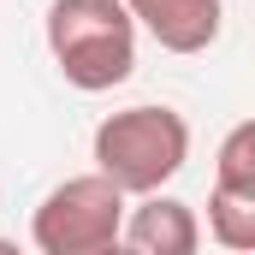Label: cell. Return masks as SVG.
Wrapping results in <instances>:
<instances>
[{"instance_id":"obj_1","label":"cell","mask_w":255,"mask_h":255,"mask_svg":"<svg viewBox=\"0 0 255 255\" xmlns=\"http://www.w3.org/2000/svg\"><path fill=\"white\" fill-rule=\"evenodd\" d=\"M42 36L60 77L83 95L119 89L136 71V18L125 0H54Z\"/></svg>"},{"instance_id":"obj_2","label":"cell","mask_w":255,"mask_h":255,"mask_svg":"<svg viewBox=\"0 0 255 255\" xmlns=\"http://www.w3.org/2000/svg\"><path fill=\"white\" fill-rule=\"evenodd\" d=\"M95 172H107L125 196H148V190H166L184 160H190V125L178 107H125V113H107L95 125Z\"/></svg>"},{"instance_id":"obj_4","label":"cell","mask_w":255,"mask_h":255,"mask_svg":"<svg viewBox=\"0 0 255 255\" xmlns=\"http://www.w3.org/2000/svg\"><path fill=\"white\" fill-rule=\"evenodd\" d=\"M119 244H130L136 255H196L202 244V226H196V208L178 196H136V208L125 202V226H119Z\"/></svg>"},{"instance_id":"obj_5","label":"cell","mask_w":255,"mask_h":255,"mask_svg":"<svg viewBox=\"0 0 255 255\" xmlns=\"http://www.w3.org/2000/svg\"><path fill=\"white\" fill-rule=\"evenodd\" d=\"M136 30H148L166 54H208L220 42V0H125Z\"/></svg>"},{"instance_id":"obj_3","label":"cell","mask_w":255,"mask_h":255,"mask_svg":"<svg viewBox=\"0 0 255 255\" xmlns=\"http://www.w3.org/2000/svg\"><path fill=\"white\" fill-rule=\"evenodd\" d=\"M130 196L107 172H77L36 202L30 214V244L42 255H107L119 250V226H125Z\"/></svg>"},{"instance_id":"obj_6","label":"cell","mask_w":255,"mask_h":255,"mask_svg":"<svg viewBox=\"0 0 255 255\" xmlns=\"http://www.w3.org/2000/svg\"><path fill=\"white\" fill-rule=\"evenodd\" d=\"M214 190L226 196H255V119H238L220 142V160H214Z\"/></svg>"}]
</instances>
